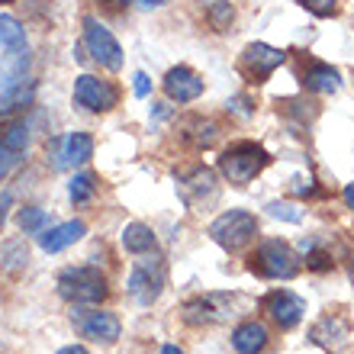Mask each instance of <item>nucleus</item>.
Segmentation results:
<instances>
[{
	"label": "nucleus",
	"mask_w": 354,
	"mask_h": 354,
	"mask_svg": "<svg viewBox=\"0 0 354 354\" xmlns=\"http://www.w3.org/2000/svg\"><path fill=\"white\" fill-rule=\"evenodd\" d=\"M165 280H168V270H165V261L158 254L155 258H145L142 254L139 261L132 264V274H129V297L139 303V306H151L155 299L161 297L165 290Z\"/></svg>",
	"instance_id": "0eeeda50"
},
{
	"label": "nucleus",
	"mask_w": 354,
	"mask_h": 354,
	"mask_svg": "<svg viewBox=\"0 0 354 354\" xmlns=\"http://www.w3.org/2000/svg\"><path fill=\"white\" fill-rule=\"evenodd\" d=\"M161 354H184V351H180L177 345H165V348H161Z\"/></svg>",
	"instance_id": "e433bc0d"
},
{
	"label": "nucleus",
	"mask_w": 354,
	"mask_h": 354,
	"mask_svg": "<svg viewBox=\"0 0 354 354\" xmlns=\"http://www.w3.org/2000/svg\"><path fill=\"white\" fill-rule=\"evenodd\" d=\"M254 235H258V219L245 209H229L209 223V239L225 252H242L245 245L254 242Z\"/></svg>",
	"instance_id": "20e7f679"
},
{
	"label": "nucleus",
	"mask_w": 354,
	"mask_h": 354,
	"mask_svg": "<svg viewBox=\"0 0 354 354\" xmlns=\"http://www.w3.org/2000/svg\"><path fill=\"white\" fill-rule=\"evenodd\" d=\"M248 270L261 280H293L299 274V258L283 239H270L248 254Z\"/></svg>",
	"instance_id": "7ed1b4c3"
},
{
	"label": "nucleus",
	"mask_w": 354,
	"mask_h": 354,
	"mask_svg": "<svg viewBox=\"0 0 354 354\" xmlns=\"http://www.w3.org/2000/svg\"><path fill=\"white\" fill-rule=\"evenodd\" d=\"M0 142H3L10 151H17V155H26V145H29V129H26V122H10L7 132L0 136Z\"/></svg>",
	"instance_id": "cd10ccee"
},
{
	"label": "nucleus",
	"mask_w": 354,
	"mask_h": 354,
	"mask_svg": "<svg viewBox=\"0 0 354 354\" xmlns=\"http://www.w3.org/2000/svg\"><path fill=\"white\" fill-rule=\"evenodd\" d=\"M55 287H58V297L65 299V303H71V306H97L110 293L106 274L100 268H91V264L65 268L58 274Z\"/></svg>",
	"instance_id": "f03ea898"
},
{
	"label": "nucleus",
	"mask_w": 354,
	"mask_h": 354,
	"mask_svg": "<svg viewBox=\"0 0 354 354\" xmlns=\"http://www.w3.org/2000/svg\"><path fill=\"white\" fill-rule=\"evenodd\" d=\"M313 190H316V187H313V180H303V177H299L297 187H293V194H299V196H309Z\"/></svg>",
	"instance_id": "72a5a7b5"
},
{
	"label": "nucleus",
	"mask_w": 354,
	"mask_h": 354,
	"mask_svg": "<svg viewBox=\"0 0 354 354\" xmlns=\"http://www.w3.org/2000/svg\"><path fill=\"white\" fill-rule=\"evenodd\" d=\"M17 223H19V232L23 235H39L48 223V213L39 209V206H23L17 213Z\"/></svg>",
	"instance_id": "bb28decb"
},
{
	"label": "nucleus",
	"mask_w": 354,
	"mask_h": 354,
	"mask_svg": "<svg viewBox=\"0 0 354 354\" xmlns=\"http://www.w3.org/2000/svg\"><path fill=\"white\" fill-rule=\"evenodd\" d=\"M268 165H270V151L264 149L261 142H252V139L229 142V145L219 151V161H216L219 174L232 187H248Z\"/></svg>",
	"instance_id": "f257e3e1"
},
{
	"label": "nucleus",
	"mask_w": 354,
	"mask_h": 354,
	"mask_svg": "<svg viewBox=\"0 0 354 354\" xmlns=\"http://www.w3.org/2000/svg\"><path fill=\"white\" fill-rule=\"evenodd\" d=\"M122 248L132 254H149L155 248V232L145 223H129L122 229Z\"/></svg>",
	"instance_id": "4be33fe9"
},
{
	"label": "nucleus",
	"mask_w": 354,
	"mask_h": 354,
	"mask_svg": "<svg viewBox=\"0 0 354 354\" xmlns=\"http://www.w3.org/2000/svg\"><path fill=\"white\" fill-rule=\"evenodd\" d=\"M106 13H122V10H129V3L132 0H97Z\"/></svg>",
	"instance_id": "473e14b6"
},
{
	"label": "nucleus",
	"mask_w": 354,
	"mask_h": 354,
	"mask_svg": "<svg viewBox=\"0 0 354 354\" xmlns=\"http://www.w3.org/2000/svg\"><path fill=\"white\" fill-rule=\"evenodd\" d=\"M299 7L306 10V13H313V17H338V0H299Z\"/></svg>",
	"instance_id": "c756f323"
},
{
	"label": "nucleus",
	"mask_w": 354,
	"mask_h": 354,
	"mask_svg": "<svg viewBox=\"0 0 354 354\" xmlns=\"http://www.w3.org/2000/svg\"><path fill=\"white\" fill-rule=\"evenodd\" d=\"M261 309L280 332H290V328L299 326V319L306 313V303L290 290H270L268 297H261Z\"/></svg>",
	"instance_id": "f8f14e48"
},
{
	"label": "nucleus",
	"mask_w": 354,
	"mask_h": 354,
	"mask_svg": "<svg viewBox=\"0 0 354 354\" xmlns=\"http://www.w3.org/2000/svg\"><path fill=\"white\" fill-rule=\"evenodd\" d=\"M161 91H165V97H168L171 103H194V100L203 97L206 81H203V75L194 71L190 65H177V68H171L168 75H165Z\"/></svg>",
	"instance_id": "ddd939ff"
},
{
	"label": "nucleus",
	"mask_w": 354,
	"mask_h": 354,
	"mask_svg": "<svg viewBox=\"0 0 354 354\" xmlns=\"http://www.w3.org/2000/svg\"><path fill=\"white\" fill-rule=\"evenodd\" d=\"M75 103L81 106L84 113H110L120 106V87L106 81V77H97V75H81L75 81Z\"/></svg>",
	"instance_id": "6e6552de"
},
{
	"label": "nucleus",
	"mask_w": 354,
	"mask_h": 354,
	"mask_svg": "<svg viewBox=\"0 0 354 354\" xmlns=\"http://www.w3.org/2000/svg\"><path fill=\"white\" fill-rule=\"evenodd\" d=\"M0 3H13V0H0Z\"/></svg>",
	"instance_id": "58836bf2"
},
{
	"label": "nucleus",
	"mask_w": 354,
	"mask_h": 354,
	"mask_svg": "<svg viewBox=\"0 0 354 354\" xmlns=\"http://www.w3.org/2000/svg\"><path fill=\"white\" fill-rule=\"evenodd\" d=\"M180 139L190 145V149H209L219 139V122L209 120V116H187L180 122Z\"/></svg>",
	"instance_id": "a211bd4d"
},
{
	"label": "nucleus",
	"mask_w": 354,
	"mask_h": 354,
	"mask_svg": "<svg viewBox=\"0 0 354 354\" xmlns=\"http://www.w3.org/2000/svg\"><path fill=\"white\" fill-rule=\"evenodd\" d=\"M142 3H145V7H165L168 0H142Z\"/></svg>",
	"instance_id": "4c0bfd02"
},
{
	"label": "nucleus",
	"mask_w": 354,
	"mask_h": 354,
	"mask_svg": "<svg viewBox=\"0 0 354 354\" xmlns=\"http://www.w3.org/2000/svg\"><path fill=\"white\" fill-rule=\"evenodd\" d=\"M58 354H91L87 348H81V345H68V348H62Z\"/></svg>",
	"instance_id": "c9c22d12"
},
{
	"label": "nucleus",
	"mask_w": 354,
	"mask_h": 354,
	"mask_svg": "<svg viewBox=\"0 0 354 354\" xmlns=\"http://www.w3.org/2000/svg\"><path fill=\"white\" fill-rule=\"evenodd\" d=\"M0 48H7V52L26 48V29H23V23H19L17 17H10V13H0Z\"/></svg>",
	"instance_id": "5701e85b"
},
{
	"label": "nucleus",
	"mask_w": 354,
	"mask_h": 354,
	"mask_svg": "<svg viewBox=\"0 0 354 354\" xmlns=\"http://www.w3.org/2000/svg\"><path fill=\"white\" fill-rule=\"evenodd\" d=\"M239 303L235 293H200V297L184 299L180 306V319L187 326H219V322H229L235 316L232 306Z\"/></svg>",
	"instance_id": "39448f33"
},
{
	"label": "nucleus",
	"mask_w": 354,
	"mask_h": 354,
	"mask_svg": "<svg viewBox=\"0 0 354 354\" xmlns=\"http://www.w3.org/2000/svg\"><path fill=\"white\" fill-rule=\"evenodd\" d=\"M84 235H87V225L81 219H71V223H62L55 229L39 232V245H42V252L58 254V252H65V248H71L75 242H81Z\"/></svg>",
	"instance_id": "f3484780"
},
{
	"label": "nucleus",
	"mask_w": 354,
	"mask_h": 354,
	"mask_svg": "<svg viewBox=\"0 0 354 354\" xmlns=\"http://www.w3.org/2000/svg\"><path fill=\"white\" fill-rule=\"evenodd\" d=\"M93 158V136L91 132H71L65 142H62V151H58V168H81Z\"/></svg>",
	"instance_id": "6ab92c4d"
},
{
	"label": "nucleus",
	"mask_w": 354,
	"mask_h": 354,
	"mask_svg": "<svg viewBox=\"0 0 354 354\" xmlns=\"http://www.w3.org/2000/svg\"><path fill=\"white\" fill-rule=\"evenodd\" d=\"M136 84H132V91H136V97H149L151 93V77L145 75V71H139V75L132 77Z\"/></svg>",
	"instance_id": "2f4dec72"
},
{
	"label": "nucleus",
	"mask_w": 354,
	"mask_h": 354,
	"mask_svg": "<svg viewBox=\"0 0 354 354\" xmlns=\"http://www.w3.org/2000/svg\"><path fill=\"white\" fill-rule=\"evenodd\" d=\"M71 319H75L77 332L91 338V342H97V345H116V338L122 335L120 319L106 313V309H77Z\"/></svg>",
	"instance_id": "9b49d317"
},
{
	"label": "nucleus",
	"mask_w": 354,
	"mask_h": 354,
	"mask_svg": "<svg viewBox=\"0 0 354 354\" xmlns=\"http://www.w3.org/2000/svg\"><path fill=\"white\" fill-rule=\"evenodd\" d=\"M26 261H29V248L23 245V239H7L0 245V270L3 274L17 277V274L26 270Z\"/></svg>",
	"instance_id": "412c9836"
},
{
	"label": "nucleus",
	"mask_w": 354,
	"mask_h": 354,
	"mask_svg": "<svg viewBox=\"0 0 354 354\" xmlns=\"http://www.w3.org/2000/svg\"><path fill=\"white\" fill-rule=\"evenodd\" d=\"M348 335H351V326H348V319L338 316V313L322 316L316 326H313V332H309V338H313L316 345L328 348V351H338V348L348 342Z\"/></svg>",
	"instance_id": "2eb2a0df"
},
{
	"label": "nucleus",
	"mask_w": 354,
	"mask_h": 354,
	"mask_svg": "<svg viewBox=\"0 0 354 354\" xmlns=\"http://www.w3.org/2000/svg\"><path fill=\"white\" fill-rule=\"evenodd\" d=\"M68 194H71V200H75L77 206L81 203H91L93 194H97V177L91 174V171H81V174L71 177V184H68Z\"/></svg>",
	"instance_id": "a878e982"
},
{
	"label": "nucleus",
	"mask_w": 354,
	"mask_h": 354,
	"mask_svg": "<svg viewBox=\"0 0 354 354\" xmlns=\"http://www.w3.org/2000/svg\"><path fill=\"white\" fill-rule=\"evenodd\" d=\"M297 77H299V84H303V91H309V93H335L342 87V75H338L335 68L313 55H299Z\"/></svg>",
	"instance_id": "4468645a"
},
{
	"label": "nucleus",
	"mask_w": 354,
	"mask_h": 354,
	"mask_svg": "<svg viewBox=\"0 0 354 354\" xmlns=\"http://www.w3.org/2000/svg\"><path fill=\"white\" fill-rule=\"evenodd\" d=\"M26 48H19V52H10V55H0V100H7L13 93L23 87L26 81Z\"/></svg>",
	"instance_id": "dca6fc26"
},
{
	"label": "nucleus",
	"mask_w": 354,
	"mask_h": 354,
	"mask_svg": "<svg viewBox=\"0 0 354 354\" xmlns=\"http://www.w3.org/2000/svg\"><path fill=\"white\" fill-rule=\"evenodd\" d=\"M206 23H209V29L213 32H229V29L235 26V3L232 0H213L209 3V10H206Z\"/></svg>",
	"instance_id": "b1692460"
},
{
	"label": "nucleus",
	"mask_w": 354,
	"mask_h": 354,
	"mask_svg": "<svg viewBox=\"0 0 354 354\" xmlns=\"http://www.w3.org/2000/svg\"><path fill=\"white\" fill-rule=\"evenodd\" d=\"M84 46L100 68H106V71H120L122 68L120 42H116V36L97 17H84Z\"/></svg>",
	"instance_id": "1a4fd4ad"
},
{
	"label": "nucleus",
	"mask_w": 354,
	"mask_h": 354,
	"mask_svg": "<svg viewBox=\"0 0 354 354\" xmlns=\"http://www.w3.org/2000/svg\"><path fill=\"white\" fill-rule=\"evenodd\" d=\"M177 194H180V200H184L187 206H194V209L206 206L209 200H216V194H219L216 171L203 168V165H194L190 171L177 174Z\"/></svg>",
	"instance_id": "9d476101"
},
{
	"label": "nucleus",
	"mask_w": 354,
	"mask_h": 354,
	"mask_svg": "<svg viewBox=\"0 0 354 354\" xmlns=\"http://www.w3.org/2000/svg\"><path fill=\"white\" fill-rule=\"evenodd\" d=\"M283 62H287V52H283V48H274V46H268V42H252V46L242 48L235 68H239V75H242L245 84L261 87V84H268L270 75H274Z\"/></svg>",
	"instance_id": "423d86ee"
},
{
	"label": "nucleus",
	"mask_w": 354,
	"mask_h": 354,
	"mask_svg": "<svg viewBox=\"0 0 354 354\" xmlns=\"http://www.w3.org/2000/svg\"><path fill=\"white\" fill-rule=\"evenodd\" d=\"M342 200H345L348 209H354V184H348L345 190H342Z\"/></svg>",
	"instance_id": "f704fd0d"
},
{
	"label": "nucleus",
	"mask_w": 354,
	"mask_h": 354,
	"mask_svg": "<svg viewBox=\"0 0 354 354\" xmlns=\"http://www.w3.org/2000/svg\"><path fill=\"white\" fill-rule=\"evenodd\" d=\"M268 213L274 216V219H283V223H303V209H299L297 203H283V200H270L268 203Z\"/></svg>",
	"instance_id": "c85d7f7f"
},
{
	"label": "nucleus",
	"mask_w": 354,
	"mask_h": 354,
	"mask_svg": "<svg viewBox=\"0 0 354 354\" xmlns=\"http://www.w3.org/2000/svg\"><path fill=\"white\" fill-rule=\"evenodd\" d=\"M277 110L283 113V116H290V120H297L299 126H309V122L316 120V113H319V106L316 103H309V100H277Z\"/></svg>",
	"instance_id": "393cba45"
},
{
	"label": "nucleus",
	"mask_w": 354,
	"mask_h": 354,
	"mask_svg": "<svg viewBox=\"0 0 354 354\" xmlns=\"http://www.w3.org/2000/svg\"><path fill=\"white\" fill-rule=\"evenodd\" d=\"M268 342H270L268 328L261 322H254V319H245V322H239L232 328V348L239 354H261L268 348Z\"/></svg>",
	"instance_id": "aec40b11"
},
{
	"label": "nucleus",
	"mask_w": 354,
	"mask_h": 354,
	"mask_svg": "<svg viewBox=\"0 0 354 354\" xmlns=\"http://www.w3.org/2000/svg\"><path fill=\"white\" fill-rule=\"evenodd\" d=\"M19 158H23V155H17V151H10L7 145L0 142V180H3V177H7L13 168H17Z\"/></svg>",
	"instance_id": "7c9ffc66"
}]
</instances>
